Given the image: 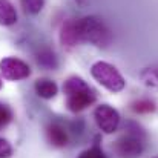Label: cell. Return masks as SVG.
Returning <instances> with one entry per match:
<instances>
[{"label":"cell","instance_id":"19","mask_svg":"<svg viewBox=\"0 0 158 158\" xmlns=\"http://www.w3.org/2000/svg\"><path fill=\"white\" fill-rule=\"evenodd\" d=\"M2 85H3V81H2V78H0V88H2Z\"/></svg>","mask_w":158,"mask_h":158},{"label":"cell","instance_id":"3","mask_svg":"<svg viewBox=\"0 0 158 158\" xmlns=\"http://www.w3.org/2000/svg\"><path fill=\"white\" fill-rule=\"evenodd\" d=\"M91 75L110 92H120L126 86V81L120 71L107 61H95L91 66Z\"/></svg>","mask_w":158,"mask_h":158},{"label":"cell","instance_id":"4","mask_svg":"<svg viewBox=\"0 0 158 158\" xmlns=\"http://www.w3.org/2000/svg\"><path fill=\"white\" fill-rule=\"evenodd\" d=\"M144 151V132L135 126V129H126V134L115 143V152L121 158H137Z\"/></svg>","mask_w":158,"mask_h":158},{"label":"cell","instance_id":"14","mask_svg":"<svg viewBox=\"0 0 158 158\" xmlns=\"http://www.w3.org/2000/svg\"><path fill=\"white\" fill-rule=\"evenodd\" d=\"M131 106H132V110L137 112V114H151V112L155 110V103L152 100H148V98L137 100Z\"/></svg>","mask_w":158,"mask_h":158},{"label":"cell","instance_id":"18","mask_svg":"<svg viewBox=\"0 0 158 158\" xmlns=\"http://www.w3.org/2000/svg\"><path fill=\"white\" fill-rule=\"evenodd\" d=\"M75 2H77L78 5H81V6H83V5H86V2H88V0H75Z\"/></svg>","mask_w":158,"mask_h":158},{"label":"cell","instance_id":"13","mask_svg":"<svg viewBox=\"0 0 158 158\" xmlns=\"http://www.w3.org/2000/svg\"><path fill=\"white\" fill-rule=\"evenodd\" d=\"M20 5L26 14L37 15L45 6V0H20Z\"/></svg>","mask_w":158,"mask_h":158},{"label":"cell","instance_id":"20","mask_svg":"<svg viewBox=\"0 0 158 158\" xmlns=\"http://www.w3.org/2000/svg\"><path fill=\"white\" fill-rule=\"evenodd\" d=\"M157 158H158V157H157Z\"/></svg>","mask_w":158,"mask_h":158},{"label":"cell","instance_id":"8","mask_svg":"<svg viewBox=\"0 0 158 158\" xmlns=\"http://www.w3.org/2000/svg\"><path fill=\"white\" fill-rule=\"evenodd\" d=\"M46 138L54 148H64L68 144V132L60 123H51L46 127Z\"/></svg>","mask_w":158,"mask_h":158},{"label":"cell","instance_id":"16","mask_svg":"<svg viewBox=\"0 0 158 158\" xmlns=\"http://www.w3.org/2000/svg\"><path fill=\"white\" fill-rule=\"evenodd\" d=\"M77 158H106V155H105V152L95 144V146H92V148L83 151Z\"/></svg>","mask_w":158,"mask_h":158},{"label":"cell","instance_id":"9","mask_svg":"<svg viewBox=\"0 0 158 158\" xmlns=\"http://www.w3.org/2000/svg\"><path fill=\"white\" fill-rule=\"evenodd\" d=\"M34 89H35V94L40 98H45V100H51L58 94V86L51 78H39V80H35Z\"/></svg>","mask_w":158,"mask_h":158},{"label":"cell","instance_id":"5","mask_svg":"<svg viewBox=\"0 0 158 158\" xmlns=\"http://www.w3.org/2000/svg\"><path fill=\"white\" fill-rule=\"evenodd\" d=\"M0 74L6 80L19 81L31 75V68L28 63L17 57H5L3 60H0Z\"/></svg>","mask_w":158,"mask_h":158},{"label":"cell","instance_id":"6","mask_svg":"<svg viewBox=\"0 0 158 158\" xmlns=\"http://www.w3.org/2000/svg\"><path fill=\"white\" fill-rule=\"evenodd\" d=\"M94 118L98 129L105 134H114L120 126V114L109 105H100L94 110Z\"/></svg>","mask_w":158,"mask_h":158},{"label":"cell","instance_id":"17","mask_svg":"<svg viewBox=\"0 0 158 158\" xmlns=\"http://www.w3.org/2000/svg\"><path fill=\"white\" fill-rule=\"evenodd\" d=\"M12 157V146L8 140L0 138V158H11Z\"/></svg>","mask_w":158,"mask_h":158},{"label":"cell","instance_id":"10","mask_svg":"<svg viewBox=\"0 0 158 158\" xmlns=\"http://www.w3.org/2000/svg\"><path fill=\"white\" fill-rule=\"evenodd\" d=\"M17 23V11L9 0H0V25L11 26Z\"/></svg>","mask_w":158,"mask_h":158},{"label":"cell","instance_id":"1","mask_svg":"<svg viewBox=\"0 0 158 158\" xmlns=\"http://www.w3.org/2000/svg\"><path fill=\"white\" fill-rule=\"evenodd\" d=\"M80 42L97 48H107L112 43V32L105 22L95 15H86L77 20Z\"/></svg>","mask_w":158,"mask_h":158},{"label":"cell","instance_id":"12","mask_svg":"<svg viewBox=\"0 0 158 158\" xmlns=\"http://www.w3.org/2000/svg\"><path fill=\"white\" fill-rule=\"evenodd\" d=\"M140 80H141V83H143L144 86L158 89V66L144 68V69L140 72Z\"/></svg>","mask_w":158,"mask_h":158},{"label":"cell","instance_id":"11","mask_svg":"<svg viewBox=\"0 0 158 158\" xmlns=\"http://www.w3.org/2000/svg\"><path fill=\"white\" fill-rule=\"evenodd\" d=\"M37 63L42 66V68H45V69H49V71H54V69H57V66H58V60H57V55L54 52L52 49H49V48H45V49H40L39 52H37Z\"/></svg>","mask_w":158,"mask_h":158},{"label":"cell","instance_id":"7","mask_svg":"<svg viewBox=\"0 0 158 158\" xmlns=\"http://www.w3.org/2000/svg\"><path fill=\"white\" fill-rule=\"evenodd\" d=\"M60 43L66 48H74L77 43H80L78 29H77V20L71 19L61 25L60 29Z\"/></svg>","mask_w":158,"mask_h":158},{"label":"cell","instance_id":"2","mask_svg":"<svg viewBox=\"0 0 158 158\" xmlns=\"http://www.w3.org/2000/svg\"><path fill=\"white\" fill-rule=\"evenodd\" d=\"M63 92L66 95V106L71 112H81L95 102V94L89 85L77 75L69 77L63 83Z\"/></svg>","mask_w":158,"mask_h":158},{"label":"cell","instance_id":"15","mask_svg":"<svg viewBox=\"0 0 158 158\" xmlns=\"http://www.w3.org/2000/svg\"><path fill=\"white\" fill-rule=\"evenodd\" d=\"M12 120V110L8 105H3L0 103V129L8 126Z\"/></svg>","mask_w":158,"mask_h":158}]
</instances>
